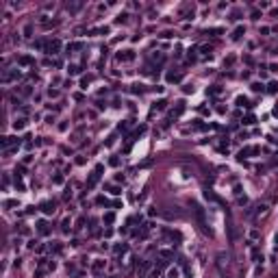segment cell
Returning <instances> with one entry per match:
<instances>
[{
  "label": "cell",
  "mask_w": 278,
  "mask_h": 278,
  "mask_svg": "<svg viewBox=\"0 0 278 278\" xmlns=\"http://www.w3.org/2000/svg\"><path fill=\"white\" fill-rule=\"evenodd\" d=\"M81 48H83V44H81V41H76V44H70V46H67V52H70V50H81Z\"/></svg>",
  "instance_id": "8fae6325"
},
{
  "label": "cell",
  "mask_w": 278,
  "mask_h": 278,
  "mask_svg": "<svg viewBox=\"0 0 278 278\" xmlns=\"http://www.w3.org/2000/svg\"><path fill=\"white\" fill-rule=\"evenodd\" d=\"M109 163H111V165H120V159H117V157H113V159H111Z\"/></svg>",
  "instance_id": "484cf974"
},
{
  "label": "cell",
  "mask_w": 278,
  "mask_h": 278,
  "mask_svg": "<svg viewBox=\"0 0 278 278\" xmlns=\"http://www.w3.org/2000/svg\"><path fill=\"white\" fill-rule=\"evenodd\" d=\"M24 126H26V120H15L13 128H15V131H20V128H24Z\"/></svg>",
  "instance_id": "9c48e42d"
},
{
  "label": "cell",
  "mask_w": 278,
  "mask_h": 278,
  "mask_svg": "<svg viewBox=\"0 0 278 278\" xmlns=\"http://www.w3.org/2000/svg\"><path fill=\"white\" fill-rule=\"evenodd\" d=\"M61 228H63V230H65V233H67V230H70V219H63V226H61Z\"/></svg>",
  "instance_id": "d6986e66"
},
{
  "label": "cell",
  "mask_w": 278,
  "mask_h": 278,
  "mask_svg": "<svg viewBox=\"0 0 278 278\" xmlns=\"http://www.w3.org/2000/svg\"><path fill=\"white\" fill-rule=\"evenodd\" d=\"M37 230H39L41 235H48V224H46V222H39V224H37Z\"/></svg>",
  "instance_id": "ba28073f"
},
{
  "label": "cell",
  "mask_w": 278,
  "mask_h": 278,
  "mask_svg": "<svg viewBox=\"0 0 278 278\" xmlns=\"http://www.w3.org/2000/svg\"><path fill=\"white\" fill-rule=\"evenodd\" d=\"M259 152H261V148H259V146H248V148H243L241 152H239V159L250 157V154H259Z\"/></svg>",
  "instance_id": "6da1fadb"
},
{
  "label": "cell",
  "mask_w": 278,
  "mask_h": 278,
  "mask_svg": "<svg viewBox=\"0 0 278 278\" xmlns=\"http://www.w3.org/2000/svg\"><path fill=\"white\" fill-rule=\"evenodd\" d=\"M167 278H178V269H169V274H167Z\"/></svg>",
  "instance_id": "2e32d148"
},
{
  "label": "cell",
  "mask_w": 278,
  "mask_h": 278,
  "mask_svg": "<svg viewBox=\"0 0 278 278\" xmlns=\"http://www.w3.org/2000/svg\"><path fill=\"white\" fill-rule=\"evenodd\" d=\"M269 91H278V83H269Z\"/></svg>",
  "instance_id": "603a6c76"
},
{
  "label": "cell",
  "mask_w": 278,
  "mask_h": 278,
  "mask_svg": "<svg viewBox=\"0 0 278 278\" xmlns=\"http://www.w3.org/2000/svg\"><path fill=\"white\" fill-rule=\"evenodd\" d=\"M100 172H102V165H98V167H96V172L91 174V178L87 181V187H93V185L98 183V178H100Z\"/></svg>",
  "instance_id": "3957f363"
},
{
  "label": "cell",
  "mask_w": 278,
  "mask_h": 278,
  "mask_svg": "<svg viewBox=\"0 0 278 278\" xmlns=\"http://www.w3.org/2000/svg\"><path fill=\"white\" fill-rule=\"evenodd\" d=\"M48 96H50V98H57V96H59V91H57V89H50V91H48Z\"/></svg>",
  "instance_id": "44dd1931"
},
{
  "label": "cell",
  "mask_w": 278,
  "mask_h": 278,
  "mask_svg": "<svg viewBox=\"0 0 278 278\" xmlns=\"http://www.w3.org/2000/svg\"><path fill=\"white\" fill-rule=\"evenodd\" d=\"M41 211H44L46 215H52V213H55V202H44V204H41Z\"/></svg>",
  "instance_id": "5b68a950"
},
{
  "label": "cell",
  "mask_w": 278,
  "mask_h": 278,
  "mask_svg": "<svg viewBox=\"0 0 278 278\" xmlns=\"http://www.w3.org/2000/svg\"><path fill=\"white\" fill-rule=\"evenodd\" d=\"M237 105H239V107H243V105H248V100H246L243 96H239V98H237Z\"/></svg>",
  "instance_id": "9a60e30c"
},
{
  "label": "cell",
  "mask_w": 278,
  "mask_h": 278,
  "mask_svg": "<svg viewBox=\"0 0 278 278\" xmlns=\"http://www.w3.org/2000/svg\"><path fill=\"white\" fill-rule=\"evenodd\" d=\"M211 93H213V96H217V93H222V89H219V87H213V89H211Z\"/></svg>",
  "instance_id": "d4e9b609"
},
{
  "label": "cell",
  "mask_w": 278,
  "mask_h": 278,
  "mask_svg": "<svg viewBox=\"0 0 278 278\" xmlns=\"http://www.w3.org/2000/svg\"><path fill=\"white\" fill-rule=\"evenodd\" d=\"M31 31H33V26H31V24H26V26H24V33H26V37H31Z\"/></svg>",
  "instance_id": "ac0fdd59"
},
{
  "label": "cell",
  "mask_w": 278,
  "mask_h": 278,
  "mask_svg": "<svg viewBox=\"0 0 278 278\" xmlns=\"http://www.w3.org/2000/svg\"><path fill=\"white\" fill-rule=\"evenodd\" d=\"M113 219H115V215H113V213H107V215H105V224H111Z\"/></svg>",
  "instance_id": "5bb4252c"
},
{
  "label": "cell",
  "mask_w": 278,
  "mask_h": 278,
  "mask_svg": "<svg viewBox=\"0 0 278 278\" xmlns=\"http://www.w3.org/2000/svg\"><path fill=\"white\" fill-rule=\"evenodd\" d=\"M102 267H105V261H96L93 263V272H102Z\"/></svg>",
  "instance_id": "30bf717a"
},
{
  "label": "cell",
  "mask_w": 278,
  "mask_h": 278,
  "mask_svg": "<svg viewBox=\"0 0 278 278\" xmlns=\"http://www.w3.org/2000/svg\"><path fill=\"white\" fill-rule=\"evenodd\" d=\"M181 78H183L181 72H169V74H167V81H169V83H178Z\"/></svg>",
  "instance_id": "8992f818"
},
{
  "label": "cell",
  "mask_w": 278,
  "mask_h": 278,
  "mask_svg": "<svg viewBox=\"0 0 278 278\" xmlns=\"http://www.w3.org/2000/svg\"><path fill=\"white\" fill-rule=\"evenodd\" d=\"M243 124H254V117H252V115H248V117L243 120Z\"/></svg>",
  "instance_id": "7402d4cb"
},
{
  "label": "cell",
  "mask_w": 278,
  "mask_h": 278,
  "mask_svg": "<svg viewBox=\"0 0 278 278\" xmlns=\"http://www.w3.org/2000/svg\"><path fill=\"white\" fill-rule=\"evenodd\" d=\"M15 78H20V72L15 70V72H5L2 74V83H11V81H15Z\"/></svg>",
  "instance_id": "277c9868"
},
{
  "label": "cell",
  "mask_w": 278,
  "mask_h": 278,
  "mask_svg": "<svg viewBox=\"0 0 278 278\" xmlns=\"http://www.w3.org/2000/svg\"><path fill=\"white\" fill-rule=\"evenodd\" d=\"M67 70H70V74H78V67H76V65H70Z\"/></svg>",
  "instance_id": "ffe728a7"
},
{
  "label": "cell",
  "mask_w": 278,
  "mask_h": 278,
  "mask_svg": "<svg viewBox=\"0 0 278 278\" xmlns=\"http://www.w3.org/2000/svg\"><path fill=\"white\" fill-rule=\"evenodd\" d=\"M265 87L261 85V83H252V91H263Z\"/></svg>",
  "instance_id": "4fadbf2b"
},
{
  "label": "cell",
  "mask_w": 278,
  "mask_h": 278,
  "mask_svg": "<svg viewBox=\"0 0 278 278\" xmlns=\"http://www.w3.org/2000/svg\"><path fill=\"white\" fill-rule=\"evenodd\" d=\"M243 33H246V29H241V26H239V29H237V31L233 33V39H239V37H241Z\"/></svg>",
  "instance_id": "7c38bea8"
},
{
  "label": "cell",
  "mask_w": 278,
  "mask_h": 278,
  "mask_svg": "<svg viewBox=\"0 0 278 278\" xmlns=\"http://www.w3.org/2000/svg\"><path fill=\"white\" fill-rule=\"evenodd\" d=\"M17 63H20V65H31V63H33V57L24 55V57H20V59H17Z\"/></svg>",
  "instance_id": "52a82bcc"
},
{
  "label": "cell",
  "mask_w": 278,
  "mask_h": 278,
  "mask_svg": "<svg viewBox=\"0 0 278 278\" xmlns=\"http://www.w3.org/2000/svg\"><path fill=\"white\" fill-rule=\"evenodd\" d=\"M5 207H17V200H7Z\"/></svg>",
  "instance_id": "e0dca14e"
},
{
  "label": "cell",
  "mask_w": 278,
  "mask_h": 278,
  "mask_svg": "<svg viewBox=\"0 0 278 278\" xmlns=\"http://www.w3.org/2000/svg\"><path fill=\"white\" fill-rule=\"evenodd\" d=\"M217 267L224 272V267H228V254H226V252H219L217 254Z\"/></svg>",
  "instance_id": "7a4b0ae2"
},
{
  "label": "cell",
  "mask_w": 278,
  "mask_h": 278,
  "mask_svg": "<svg viewBox=\"0 0 278 278\" xmlns=\"http://www.w3.org/2000/svg\"><path fill=\"white\" fill-rule=\"evenodd\" d=\"M157 109H165V100H159V102H157Z\"/></svg>",
  "instance_id": "cb8c5ba5"
}]
</instances>
